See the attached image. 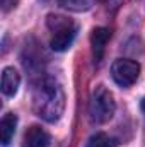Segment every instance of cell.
I'll return each mask as SVG.
<instances>
[{
    "label": "cell",
    "mask_w": 145,
    "mask_h": 147,
    "mask_svg": "<svg viewBox=\"0 0 145 147\" xmlns=\"http://www.w3.org/2000/svg\"><path fill=\"white\" fill-rule=\"evenodd\" d=\"M34 110L38 116L50 123L60 120L65 110V94L56 80L46 79L39 84L34 92Z\"/></svg>",
    "instance_id": "1"
},
{
    "label": "cell",
    "mask_w": 145,
    "mask_h": 147,
    "mask_svg": "<svg viewBox=\"0 0 145 147\" xmlns=\"http://www.w3.org/2000/svg\"><path fill=\"white\" fill-rule=\"evenodd\" d=\"M116 110V103L113 94L104 86H97L91 96L89 103V115L94 123H106L113 118Z\"/></svg>",
    "instance_id": "2"
},
{
    "label": "cell",
    "mask_w": 145,
    "mask_h": 147,
    "mask_svg": "<svg viewBox=\"0 0 145 147\" xmlns=\"http://www.w3.org/2000/svg\"><path fill=\"white\" fill-rule=\"evenodd\" d=\"M48 26L51 29V41H50V46L55 50V51H65L70 48V45L73 43V38H75V26L73 22H70L68 19L65 17H60V16H51L48 19Z\"/></svg>",
    "instance_id": "3"
},
{
    "label": "cell",
    "mask_w": 145,
    "mask_h": 147,
    "mask_svg": "<svg viewBox=\"0 0 145 147\" xmlns=\"http://www.w3.org/2000/svg\"><path fill=\"white\" fill-rule=\"evenodd\" d=\"M111 75L118 86L130 87L132 84L137 82V79L140 75V65L133 60H128V58L116 60L111 67Z\"/></svg>",
    "instance_id": "4"
},
{
    "label": "cell",
    "mask_w": 145,
    "mask_h": 147,
    "mask_svg": "<svg viewBox=\"0 0 145 147\" xmlns=\"http://www.w3.org/2000/svg\"><path fill=\"white\" fill-rule=\"evenodd\" d=\"M111 33L106 28H96L91 34V45H92V53H94V60L96 62H101L103 60V55H104V50H106V45H108Z\"/></svg>",
    "instance_id": "5"
},
{
    "label": "cell",
    "mask_w": 145,
    "mask_h": 147,
    "mask_svg": "<svg viewBox=\"0 0 145 147\" xmlns=\"http://www.w3.org/2000/svg\"><path fill=\"white\" fill-rule=\"evenodd\" d=\"M50 146V135L41 127L33 125L24 134V147H48Z\"/></svg>",
    "instance_id": "6"
},
{
    "label": "cell",
    "mask_w": 145,
    "mask_h": 147,
    "mask_svg": "<svg viewBox=\"0 0 145 147\" xmlns=\"http://www.w3.org/2000/svg\"><path fill=\"white\" fill-rule=\"evenodd\" d=\"M19 84H21V75L19 72L14 69V67H5L3 72H2V92L5 96H15L17 89H19Z\"/></svg>",
    "instance_id": "7"
},
{
    "label": "cell",
    "mask_w": 145,
    "mask_h": 147,
    "mask_svg": "<svg viewBox=\"0 0 145 147\" xmlns=\"http://www.w3.org/2000/svg\"><path fill=\"white\" fill-rule=\"evenodd\" d=\"M15 127H17V116L14 113H7L0 121V140H2L3 147L10 144V140L15 134Z\"/></svg>",
    "instance_id": "8"
},
{
    "label": "cell",
    "mask_w": 145,
    "mask_h": 147,
    "mask_svg": "<svg viewBox=\"0 0 145 147\" xmlns=\"http://www.w3.org/2000/svg\"><path fill=\"white\" fill-rule=\"evenodd\" d=\"M58 5H62L67 10H73V12H82L91 9V0H56Z\"/></svg>",
    "instance_id": "9"
},
{
    "label": "cell",
    "mask_w": 145,
    "mask_h": 147,
    "mask_svg": "<svg viewBox=\"0 0 145 147\" xmlns=\"http://www.w3.org/2000/svg\"><path fill=\"white\" fill-rule=\"evenodd\" d=\"M85 147H114V144L106 134H96L89 139Z\"/></svg>",
    "instance_id": "10"
},
{
    "label": "cell",
    "mask_w": 145,
    "mask_h": 147,
    "mask_svg": "<svg viewBox=\"0 0 145 147\" xmlns=\"http://www.w3.org/2000/svg\"><path fill=\"white\" fill-rule=\"evenodd\" d=\"M15 2H17V0H2V9L7 12V10H10L12 7H15Z\"/></svg>",
    "instance_id": "11"
},
{
    "label": "cell",
    "mask_w": 145,
    "mask_h": 147,
    "mask_svg": "<svg viewBox=\"0 0 145 147\" xmlns=\"http://www.w3.org/2000/svg\"><path fill=\"white\" fill-rule=\"evenodd\" d=\"M140 106H142V111H144V113H145V98H144V99H142V105H140Z\"/></svg>",
    "instance_id": "12"
}]
</instances>
